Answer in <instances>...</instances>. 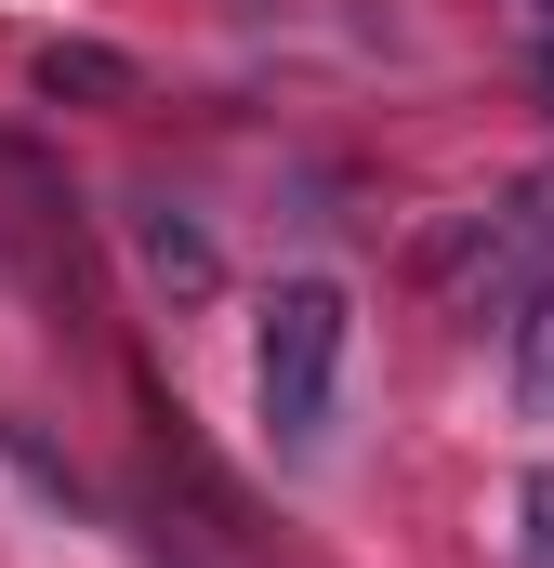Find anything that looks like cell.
I'll return each mask as SVG.
<instances>
[{
    "mask_svg": "<svg viewBox=\"0 0 554 568\" xmlns=\"http://www.w3.org/2000/svg\"><path fill=\"white\" fill-rule=\"evenodd\" d=\"M343 344H357V304H343V278H277L265 304H252V410H265V436L290 449V463L330 436Z\"/></svg>",
    "mask_w": 554,
    "mask_h": 568,
    "instance_id": "6da1fadb",
    "label": "cell"
},
{
    "mask_svg": "<svg viewBox=\"0 0 554 568\" xmlns=\"http://www.w3.org/2000/svg\"><path fill=\"white\" fill-rule=\"evenodd\" d=\"M435 291L462 304V317H515V291L554 278V172H529V185H502V199H475L462 225H435Z\"/></svg>",
    "mask_w": 554,
    "mask_h": 568,
    "instance_id": "7a4b0ae2",
    "label": "cell"
},
{
    "mask_svg": "<svg viewBox=\"0 0 554 568\" xmlns=\"http://www.w3.org/2000/svg\"><path fill=\"white\" fill-rule=\"evenodd\" d=\"M133 252H145V278L172 291V304L225 291V252H212V225H198L185 199H133Z\"/></svg>",
    "mask_w": 554,
    "mask_h": 568,
    "instance_id": "3957f363",
    "label": "cell"
},
{
    "mask_svg": "<svg viewBox=\"0 0 554 568\" xmlns=\"http://www.w3.org/2000/svg\"><path fill=\"white\" fill-rule=\"evenodd\" d=\"M502 331H515V357H502L515 410H529V424H554V278H529V291H515V317H502Z\"/></svg>",
    "mask_w": 554,
    "mask_h": 568,
    "instance_id": "277c9868",
    "label": "cell"
},
{
    "mask_svg": "<svg viewBox=\"0 0 554 568\" xmlns=\"http://www.w3.org/2000/svg\"><path fill=\"white\" fill-rule=\"evenodd\" d=\"M40 93H53V106H66V93H80V106H133L145 80H133V53H106V40H40Z\"/></svg>",
    "mask_w": 554,
    "mask_h": 568,
    "instance_id": "5b68a950",
    "label": "cell"
},
{
    "mask_svg": "<svg viewBox=\"0 0 554 568\" xmlns=\"http://www.w3.org/2000/svg\"><path fill=\"white\" fill-rule=\"evenodd\" d=\"M515 568H554V463L515 489Z\"/></svg>",
    "mask_w": 554,
    "mask_h": 568,
    "instance_id": "8992f818",
    "label": "cell"
},
{
    "mask_svg": "<svg viewBox=\"0 0 554 568\" xmlns=\"http://www.w3.org/2000/svg\"><path fill=\"white\" fill-rule=\"evenodd\" d=\"M542 93H554V27H542Z\"/></svg>",
    "mask_w": 554,
    "mask_h": 568,
    "instance_id": "52a82bcc",
    "label": "cell"
}]
</instances>
